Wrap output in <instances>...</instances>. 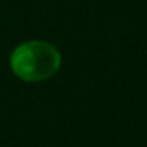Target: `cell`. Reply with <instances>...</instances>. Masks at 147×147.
Instances as JSON below:
<instances>
[{"label":"cell","mask_w":147,"mask_h":147,"mask_svg":"<svg viewBox=\"0 0 147 147\" xmlns=\"http://www.w3.org/2000/svg\"><path fill=\"white\" fill-rule=\"evenodd\" d=\"M61 52L49 42L30 40L18 45L11 54V67L23 82H43L61 67Z\"/></svg>","instance_id":"cell-1"}]
</instances>
